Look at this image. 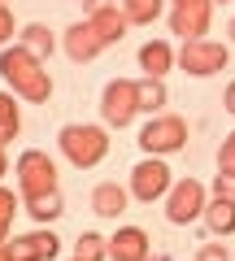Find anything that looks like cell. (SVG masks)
<instances>
[{"mask_svg": "<svg viewBox=\"0 0 235 261\" xmlns=\"http://www.w3.org/2000/svg\"><path fill=\"white\" fill-rule=\"evenodd\" d=\"M100 118L105 126L126 130L135 118H140V96H135V79H109L100 92Z\"/></svg>", "mask_w": 235, "mask_h": 261, "instance_id": "cell-6", "label": "cell"}, {"mask_svg": "<svg viewBox=\"0 0 235 261\" xmlns=\"http://www.w3.org/2000/svg\"><path fill=\"white\" fill-rule=\"evenodd\" d=\"M18 196L9 187H0V244H9V231H13V214H18Z\"/></svg>", "mask_w": 235, "mask_h": 261, "instance_id": "cell-23", "label": "cell"}, {"mask_svg": "<svg viewBox=\"0 0 235 261\" xmlns=\"http://www.w3.org/2000/svg\"><path fill=\"white\" fill-rule=\"evenodd\" d=\"M22 135V109L13 92H0V144H13Z\"/></svg>", "mask_w": 235, "mask_h": 261, "instance_id": "cell-20", "label": "cell"}, {"mask_svg": "<svg viewBox=\"0 0 235 261\" xmlns=\"http://www.w3.org/2000/svg\"><path fill=\"white\" fill-rule=\"evenodd\" d=\"M226 61H231V48L222 44V39H188V44L179 48V70L192 79H209V74H222Z\"/></svg>", "mask_w": 235, "mask_h": 261, "instance_id": "cell-5", "label": "cell"}, {"mask_svg": "<svg viewBox=\"0 0 235 261\" xmlns=\"http://www.w3.org/2000/svg\"><path fill=\"white\" fill-rule=\"evenodd\" d=\"M9 174V152H5V144H0V178Z\"/></svg>", "mask_w": 235, "mask_h": 261, "instance_id": "cell-30", "label": "cell"}, {"mask_svg": "<svg viewBox=\"0 0 235 261\" xmlns=\"http://www.w3.org/2000/svg\"><path fill=\"white\" fill-rule=\"evenodd\" d=\"M226 35H231V39H235V18H231V27H226Z\"/></svg>", "mask_w": 235, "mask_h": 261, "instance_id": "cell-32", "label": "cell"}, {"mask_svg": "<svg viewBox=\"0 0 235 261\" xmlns=\"http://www.w3.org/2000/svg\"><path fill=\"white\" fill-rule=\"evenodd\" d=\"M131 196L135 200H144V205H152V200H166V192L174 187V174H170L166 157H144L140 166L131 170Z\"/></svg>", "mask_w": 235, "mask_h": 261, "instance_id": "cell-8", "label": "cell"}, {"mask_svg": "<svg viewBox=\"0 0 235 261\" xmlns=\"http://www.w3.org/2000/svg\"><path fill=\"white\" fill-rule=\"evenodd\" d=\"M205 205H209V187L200 178H174V187L166 192V218L174 226H192L205 218Z\"/></svg>", "mask_w": 235, "mask_h": 261, "instance_id": "cell-4", "label": "cell"}, {"mask_svg": "<svg viewBox=\"0 0 235 261\" xmlns=\"http://www.w3.org/2000/svg\"><path fill=\"white\" fill-rule=\"evenodd\" d=\"M70 261H79V257H70Z\"/></svg>", "mask_w": 235, "mask_h": 261, "instance_id": "cell-35", "label": "cell"}, {"mask_svg": "<svg viewBox=\"0 0 235 261\" xmlns=\"http://www.w3.org/2000/svg\"><path fill=\"white\" fill-rule=\"evenodd\" d=\"M214 5H226V0H214Z\"/></svg>", "mask_w": 235, "mask_h": 261, "instance_id": "cell-34", "label": "cell"}, {"mask_svg": "<svg viewBox=\"0 0 235 261\" xmlns=\"http://www.w3.org/2000/svg\"><path fill=\"white\" fill-rule=\"evenodd\" d=\"M122 13L131 27H152L166 13V0H122Z\"/></svg>", "mask_w": 235, "mask_h": 261, "instance_id": "cell-21", "label": "cell"}, {"mask_svg": "<svg viewBox=\"0 0 235 261\" xmlns=\"http://www.w3.org/2000/svg\"><path fill=\"white\" fill-rule=\"evenodd\" d=\"M61 48H66L70 61L83 65V61H96V57H100L109 44H105V39L96 35V27L83 18V22H74V27H66V35H61Z\"/></svg>", "mask_w": 235, "mask_h": 261, "instance_id": "cell-11", "label": "cell"}, {"mask_svg": "<svg viewBox=\"0 0 235 261\" xmlns=\"http://www.w3.org/2000/svg\"><path fill=\"white\" fill-rule=\"evenodd\" d=\"M5 248H9L13 261H57L61 240H57L48 226H39V231H27V235H9Z\"/></svg>", "mask_w": 235, "mask_h": 261, "instance_id": "cell-10", "label": "cell"}, {"mask_svg": "<svg viewBox=\"0 0 235 261\" xmlns=\"http://www.w3.org/2000/svg\"><path fill=\"white\" fill-rule=\"evenodd\" d=\"M209 18H214V0H192V5H170V31L188 44V39L209 35Z\"/></svg>", "mask_w": 235, "mask_h": 261, "instance_id": "cell-9", "label": "cell"}, {"mask_svg": "<svg viewBox=\"0 0 235 261\" xmlns=\"http://www.w3.org/2000/svg\"><path fill=\"white\" fill-rule=\"evenodd\" d=\"M18 22H13V9L9 5H0V48H9V39H18Z\"/></svg>", "mask_w": 235, "mask_h": 261, "instance_id": "cell-25", "label": "cell"}, {"mask_svg": "<svg viewBox=\"0 0 235 261\" xmlns=\"http://www.w3.org/2000/svg\"><path fill=\"white\" fill-rule=\"evenodd\" d=\"M74 257L79 261H109V240L96 235V231H83L74 240Z\"/></svg>", "mask_w": 235, "mask_h": 261, "instance_id": "cell-22", "label": "cell"}, {"mask_svg": "<svg viewBox=\"0 0 235 261\" xmlns=\"http://www.w3.org/2000/svg\"><path fill=\"white\" fill-rule=\"evenodd\" d=\"M22 209H27V214L35 218L39 226L57 222V218L66 214V200H61V187H57V192H44V196H31V200H22Z\"/></svg>", "mask_w": 235, "mask_h": 261, "instance_id": "cell-17", "label": "cell"}, {"mask_svg": "<svg viewBox=\"0 0 235 261\" xmlns=\"http://www.w3.org/2000/svg\"><path fill=\"white\" fill-rule=\"evenodd\" d=\"M105 9H118V0H83V18H96Z\"/></svg>", "mask_w": 235, "mask_h": 261, "instance_id": "cell-28", "label": "cell"}, {"mask_svg": "<svg viewBox=\"0 0 235 261\" xmlns=\"http://www.w3.org/2000/svg\"><path fill=\"white\" fill-rule=\"evenodd\" d=\"M18 44L27 48V53H35L39 61H48V57L57 53V35L44 27V22H27V27L18 31Z\"/></svg>", "mask_w": 235, "mask_h": 261, "instance_id": "cell-16", "label": "cell"}, {"mask_svg": "<svg viewBox=\"0 0 235 261\" xmlns=\"http://www.w3.org/2000/svg\"><path fill=\"white\" fill-rule=\"evenodd\" d=\"M196 261H231V252H226V244H205L196 252Z\"/></svg>", "mask_w": 235, "mask_h": 261, "instance_id": "cell-26", "label": "cell"}, {"mask_svg": "<svg viewBox=\"0 0 235 261\" xmlns=\"http://www.w3.org/2000/svg\"><path fill=\"white\" fill-rule=\"evenodd\" d=\"M0 74H5V83H9V92L18 100H27V105H48L53 100V74H48V65L35 53H27L22 44L0 53Z\"/></svg>", "mask_w": 235, "mask_h": 261, "instance_id": "cell-1", "label": "cell"}, {"mask_svg": "<svg viewBox=\"0 0 235 261\" xmlns=\"http://www.w3.org/2000/svg\"><path fill=\"white\" fill-rule=\"evenodd\" d=\"M135 96H140V113H161V109H166V100H170L166 83H161V79H152V74L135 79Z\"/></svg>", "mask_w": 235, "mask_h": 261, "instance_id": "cell-19", "label": "cell"}, {"mask_svg": "<svg viewBox=\"0 0 235 261\" xmlns=\"http://www.w3.org/2000/svg\"><path fill=\"white\" fill-rule=\"evenodd\" d=\"M126 205H131V187H122V183H96V192H92V214L96 218H122Z\"/></svg>", "mask_w": 235, "mask_h": 261, "instance_id": "cell-13", "label": "cell"}, {"mask_svg": "<svg viewBox=\"0 0 235 261\" xmlns=\"http://www.w3.org/2000/svg\"><path fill=\"white\" fill-rule=\"evenodd\" d=\"M205 231L214 235V240H226V235H235V200H222V196H214L205 205Z\"/></svg>", "mask_w": 235, "mask_h": 261, "instance_id": "cell-15", "label": "cell"}, {"mask_svg": "<svg viewBox=\"0 0 235 261\" xmlns=\"http://www.w3.org/2000/svg\"><path fill=\"white\" fill-rule=\"evenodd\" d=\"M140 148L144 157H170V152L188 148V122L179 113H152L140 130Z\"/></svg>", "mask_w": 235, "mask_h": 261, "instance_id": "cell-3", "label": "cell"}, {"mask_svg": "<svg viewBox=\"0 0 235 261\" xmlns=\"http://www.w3.org/2000/svg\"><path fill=\"white\" fill-rule=\"evenodd\" d=\"M57 148L70 166L79 170H92L109 157V130L105 126H92V122H70V126L57 130Z\"/></svg>", "mask_w": 235, "mask_h": 261, "instance_id": "cell-2", "label": "cell"}, {"mask_svg": "<svg viewBox=\"0 0 235 261\" xmlns=\"http://www.w3.org/2000/svg\"><path fill=\"white\" fill-rule=\"evenodd\" d=\"M174 65H179V53L170 48V39H148V44L140 48V70H144V74L166 79Z\"/></svg>", "mask_w": 235, "mask_h": 261, "instance_id": "cell-14", "label": "cell"}, {"mask_svg": "<svg viewBox=\"0 0 235 261\" xmlns=\"http://www.w3.org/2000/svg\"><path fill=\"white\" fill-rule=\"evenodd\" d=\"M152 261H161V257H152Z\"/></svg>", "mask_w": 235, "mask_h": 261, "instance_id": "cell-36", "label": "cell"}, {"mask_svg": "<svg viewBox=\"0 0 235 261\" xmlns=\"http://www.w3.org/2000/svg\"><path fill=\"white\" fill-rule=\"evenodd\" d=\"M218 174H235V130L222 140V148H218Z\"/></svg>", "mask_w": 235, "mask_h": 261, "instance_id": "cell-24", "label": "cell"}, {"mask_svg": "<svg viewBox=\"0 0 235 261\" xmlns=\"http://www.w3.org/2000/svg\"><path fill=\"white\" fill-rule=\"evenodd\" d=\"M152 257V240L144 226H118L109 235V261H148Z\"/></svg>", "mask_w": 235, "mask_h": 261, "instance_id": "cell-12", "label": "cell"}, {"mask_svg": "<svg viewBox=\"0 0 235 261\" xmlns=\"http://www.w3.org/2000/svg\"><path fill=\"white\" fill-rule=\"evenodd\" d=\"M222 109H226V113H231V118H235V79H231V83H226V96H222Z\"/></svg>", "mask_w": 235, "mask_h": 261, "instance_id": "cell-29", "label": "cell"}, {"mask_svg": "<svg viewBox=\"0 0 235 261\" xmlns=\"http://www.w3.org/2000/svg\"><path fill=\"white\" fill-rule=\"evenodd\" d=\"M13 174H18L22 200L44 196V192H57V161L48 157L44 148H27V152L18 157V166H13Z\"/></svg>", "mask_w": 235, "mask_h": 261, "instance_id": "cell-7", "label": "cell"}, {"mask_svg": "<svg viewBox=\"0 0 235 261\" xmlns=\"http://www.w3.org/2000/svg\"><path fill=\"white\" fill-rule=\"evenodd\" d=\"M0 261H13V257H9V248H5V244H0Z\"/></svg>", "mask_w": 235, "mask_h": 261, "instance_id": "cell-31", "label": "cell"}, {"mask_svg": "<svg viewBox=\"0 0 235 261\" xmlns=\"http://www.w3.org/2000/svg\"><path fill=\"white\" fill-rule=\"evenodd\" d=\"M0 5H5V0H0Z\"/></svg>", "mask_w": 235, "mask_h": 261, "instance_id": "cell-37", "label": "cell"}, {"mask_svg": "<svg viewBox=\"0 0 235 261\" xmlns=\"http://www.w3.org/2000/svg\"><path fill=\"white\" fill-rule=\"evenodd\" d=\"M170 5H192V0H170Z\"/></svg>", "mask_w": 235, "mask_h": 261, "instance_id": "cell-33", "label": "cell"}, {"mask_svg": "<svg viewBox=\"0 0 235 261\" xmlns=\"http://www.w3.org/2000/svg\"><path fill=\"white\" fill-rule=\"evenodd\" d=\"M96 27V35L105 39V44H122V35L131 31V22H126V13H122V5L118 9H105V13H96V18H87Z\"/></svg>", "mask_w": 235, "mask_h": 261, "instance_id": "cell-18", "label": "cell"}, {"mask_svg": "<svg viewBox=\"0 0 235 261\" xmlns=\"http://www.w3.org/2000/svg\"><path fill=\"white\" fill-rule=\"evenodd\" d=\"M214 196H222V200H235V174H218V178H214Z\"/></svg>", "mask_w": 235, "mask_h": 261, "instance_id": "cell-27", "label": "cell"}]
</instances>
